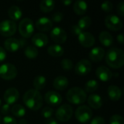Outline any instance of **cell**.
<instances>
[{
    "label": "cell",
    "instance_id": "obj_1",
    "mask_svg": "<svg viewBox=\"0 0 124 124\" xmlns=\"http://www.w3.org/2000/svg\"><path fill=\"white\" fill-rule=\"evenodd\" d=\"M23 103L31 110H39L43 105V97L41 93L36 89L28 90L23 97Z\"/></svg>",
    "mask_w": 124,
    "mask_h": 124
},
{
    "label": "cell",
    "instance_id": "obj_2",
    "mask_svg": "<svg viewBox=\"0 0 124 124\" xmlns=\"http://www.w3.org/2000/svg\"><path fill=\"white\" fill-rule=\"evenodd\" d=\"M105 57L106 63L112 68H121L124 65V52L119 48H110L106 52Z\"/></svg>",
    "mask_w": 124,
    "mask_h": 124
},
{
    "label": "cell",
    "instance_id": "obj_3",
    "mask_svg": "<svg viewBox=\"0 0 124 124\" xmlns=\"http://www.w3.org/2000/svg\"><path fill=\"white\" fill-rule=\"evenodd\" d=\"M66 99L70 103L78 105H82L86 102L87 95L83 89L75 86L68 91L66 94Z\"/></svg>",
    "mask_w": 124,
    "mask_h": 124
},
{
    "label": "cell",
    "instance_id": "obj_4",
    "mask_svg": "<svg viewBox=\"0 0 124 124\" xmlns=\"http://www.w3.org/2000/svg\"><path fill=\"white\" fill-rule=\"evenodd\" d=\"M18 31L20 34L24 39H28L31 37L34 32V25L33 20L28 17L21 20L18 25Z\"/></svg>",
    "mask_w": 124,
    "mask_h": 124
},
{
    "label": "cell",
    "instance_id": "obj_5",
    "mask_svg": "<svg viewBox=\"0 0 124 124\" xmlns=\"http://www.w3.org/2000/svg\"><path fill=\"white\" fill-rule=\"evenodd\" d=\"M17 70L16 67L11 63H4L0 66V78L4 80L10 81L16 78Z\"/></svg>",
    "mask_w": 124,
    "mask_h": 124
},
{
    "label": "cell",
    "instance_id": "obj_6",
    "mask_svg": "<svg viewBox=\"0 0 124 124\" xmlns=\"http://www.w3.org/2000/svg\"><path fill=\"white\" fill-rule=\"evenodd\" d=\"M93 116L92 110L89 106L81 105L79 106L75 112L76 118L81 124H86L89 122Z\"/></svg>",
    "mask_w": 124,
    "mask_h": 124
},
{
    "label": "cell",
    "instance_id": "obj_7",
    "mask_svg": "<svg viewBox=\"0 0 124 124\" xmlns=\"http://www.w3.org/2000/svg\"><path fill=\"white\" fill-rule=\"evenodd\" d=\"M73 113V109L72 106L68 104H64L58 108L55 112V116L57 119L60 122L68 121Z\"/></svg>",
    "mask_w": 124,
    "mask_h": 124
},
{
    "label": "cell",
    "instance_id": "obj_8",
    "mask_svg": "<svg viewBox=\"0 0 124 124\" xmlns=\"http://www.w3.org/2000/svg\"><path fill=\"white\" fill-rule=\"evenodd\" d=\"M17 25L15 21L4 20L0 23V34L4 37H10L16 33Z\"/></svg>",
    "mask_w": 124,
    "mask_h": 124
},
{
    "label": "cell",
    "instance_id": "obj_9",
    "mask_svg": "<svg viewBox=\"0 0 124 124\" xmlns=\"http://www.w3.org/2000/svg\"><path fill=\"white\" fill-rule=\"evenodd\" d=\"M105 25L109 30L113 31H120L123 28L122 20L115 15H108L105 19Z\"/></svg>",
    "mask_w": 124,
    "mask_h": 124
},
{
    "label": "cell",
    "instance_id": "obj_10",
    "mask_svg": "<svg viewBox=\"0 0 124 124\" xmlns=\"http://www.w3.org/2000/svg\"><path fill=\"white\" fill-rule=\"evenodd\" d=\"M50 37L52 40L57 44H64L67 40V33L64 29L60 27H54L50 32Z\"/></svg>",
    "mask_w": 124,
    "mask_h": 124
},
{
    "label": "cell",
    "instance_id": "obj_11",
    "mask_svg": "<svg viewBox=\"0 0 124 124\" xmlns=\"http://www.w3.org/2000/svg\"><path fill=\"white\" fill-rule=\"evenodd\" d=\"M92 65L89 60L83 59L78 61L75 66V72L80 76H85L91 72Z\"/></svg>",
    "mask_w": 124,
    "mask_h": 124
},
{
    "label": "cell",
    "instance_id": "obj_12",
    "mask_svg": "<svg viewBox=\"0 0 124 124\" xmlns=\"http://www.w3.org/2000/svg\"><path fill=\"white\" fill-rule=\"evenodd\" d=\"M45 102L51 106H58L61 104L62 99V96L57 92L54 91H49L44 95Z\"/></svg>",
    "mask_w": 124,
    "mask_h": 124
},
{
    "label": "cell",
    "instance_id": "obj_13",
    "mask_svg": "<svg viewBox=\"0 0 124 124\" xmlns=\"http://www.w3.org/2000/svg\"><path fill=\"white\" fill-rule=\"evenodd\" d=\"M78 41L80 44L85 48H90L94 46L95 43V38L92 33L89 32L83 31L78 36Z\"/></svg>",
    "mask_w": 124,
    "mask_h": 124
},
{
    "label": "cell",
    "instance_id": "obj_14",
    "mask_svg": "<svg viewBox=\"0 0 124 124\" xmlns=\"http://www.w3.org/2000/svg\"><path fill=\"white\" fill-rule=\"evenodd\" d=\"M36 28L41 32H48L52 29L53 23L52 21L46 17H39L35 23Z\"/></svg>",
    "mask_w": 124,
    "mask_h": 124
},
{
    "label": "cell",
    "instance_id": "obj_15",
    "mask_svg": "<svg viewBox=\"0 0 124 124\" xmlns=\"http://www.w3.org/2000/svg\"><path fill=\"white\" fill-rule=\"evenodd\" d=\"M20 97L19 92L15 88H9L7 89L4 94V100L6 104L12 105L15 103Z\"/></svg>",
    "mask_w": 124,
    "mask_h": 124
},
{
    "label": "cell",
    "instance_id": "obj_16",
    "mask_svg": "<svg viewBox=\"0 0 124 124\" xmlns=\"http://www.w3.org/2000/svg\"><path fill=\"white\" fill-rule=\"evenodd\" d=\"M96 76L102 82H107L110 81L113 77V73L110 70V68L106 66L102 65L97 68L96 70Z\"/></svg>",
    "mask_w": 124,
    "mask_h": 124
},
{
    "label": "cell",
    "instance_id": "obj_17",
    "mask_svg": "<svg viewBox=\"0 0 124 124\" xmlns=\"http://www.w3.org/2000/svg\"><path fill=\"white\" fill-rule=\"evenodd\" d=\"M105 49L100 46L93 48L89 54V57L90 60L94 62H99L102 61L105 57Z\"/></svg>",
    "mask_w": 124,
    "mask_h": 124
},
{
    "label": "cell",
    "instance_id": "obj_18",
    "mask_svg": "<svg viewBox=\"0 0 124 124\" xmlns=\"http://www.w3.org/2000/svg\"><path fill=\"white\" fill-rule=\"evenodd\" d=\"M32 43L33 44V46L36 48H42L47 44L48 37L46 34L43 33H36L32 37Z\"/></svg>",
    "mask_w": 124,
    "mask_h": 124
},
{
    "label": "cell",
    "instance_id": "obj_19",
    "mask_svg": "<svg viewBox=\"0 0 124 124\" xmlns=\"http://www.w3.org/2000/svg\"><path fill=\"white\" fill-rule=\"evenodd\" d=\"M4 48L9 52H15L20 49L19 40L15 38H8L4 41Z\"/></svg>",
    "mask_w": 124,
    "mask_h": 124
},
{
    "label": "cell",
    "instance_id": "obj_20",
    "mask_svg": "<svg viewBox=\"0 0 124 124\" xmlns=\"http://www.w3.org/2000/svg\"><path fill=\"white\" fill-rule=\"evenodd\" d=\"M68 84V79L63 76H59L53 81V87L58 91H63L66 89Z\"/></svg>",
    "mask_w": 124,
    "mask_h": 124
},
{
    "label": "cell",
    "instance_id": "obj_21",
    "mask_svg": "<svg viewBox=\"0 0 124 124\" xmlns=\"http://www.w3.org/2000/svg\"><path fill=\"white\" fill-rule=\"evenodd\" d=\"M87 102L93 109H100L102 106V98L97 94H92L87 98Z\"/></svg>",
    "mask_w": 124,
    "mask_h": 124
},
{
    "label": "cell",
    "instance_id": "obj_22",
    "mask_svg": "<svg viewBox=\"0 0 124 124\" xmlns=\"http://www.w3.org/2000/svg\"><path fill=\"white\" fill-rule=\"evenodd\" d=\"M108 94L111 100L118 101L122 96V91L118 86L111 85L108 89Z\"/></svg>",
    "mask_w": 124,
    "mask_h": 124
},
{
    "label": "cell",
    "instance_id": "obj_23",
    "mask_svg": "<svg viewBox=\"0 0 124 124\" xmlns=\"http://www.w3.org/2000/svg\"><path fill=\"white\" fill-rule=\"evenodd\" d=\"M99 40L100 43L106 47H110L113 44V37L108 31L101 32L99 35Z\"/></svg>",
    "mask_w": 124,
    "mask_h": 124
},
{
    "label": "cell",
    "instance_id": "obj_24",
    "mask_svg": "<svg viewBox=\"0 0 124 124\" xmlns=\"http://www.w3.org/2000/svg\"><path fill=\"white\" fill-rule=\"evenodd\" d=\"M7 14H8V16L9 17V18L11 19V20H12V21L20 20L23 15L22 10L20 9V8L15 5H12L9 8Z\"/></svg>",
    "mask_w": 124,
    "mask_h": 124
},
{
    "label": "cell",
    "instance_id": "obj_25",
    "mask_svg": "<svg viewBox=\"0 0 124 124\" xmlns=\"http://www.w3.org/2000/svg\"><path fill=\"white\" fill-rule=\"evenodd\" d=\"M88 9V4L84 1H76L73 4V11L76 15H83Z\"/></svg>",
    "mask_w": 124,
    "mask_h": 124
},
{
    "label": "cell",
    "instance_id": "obj_26",
    "mask_svg": "<svg viewBox=\"0 0 124 124\" xmlns=\"http://www.w3.org/2000/svg\"><path fill=\"white\" fill-rule=\"evenodd\" d=\"M47 52L52 57H59L64 54V49L59 44H52L47 48Z\"/></svg>",
    "mask_w": 124,
    "mask_h": 124
},
{
    "label": "cell",
    "instance_id": "obj_27",
    "mask_svg": "<svg viewBox=\"0 0 124 124\" xmlns=\"http://www.w3.org/2000/svg\"><path fill=\"white\" fill-rule=\"evenodd\" d=\"M33 84L35 88L34 89H36L37 91L42 90L46 84V79L44 76H41V75L37 76L35 77Z\"/></svg>",
    "mask_w": 124,
    "mask_h": 124
},
{
    "label": "cell",
    "instance_id": "obj_28",
    "mask_svg": "<svg viewBox=\"0 0 124 124\" xmlns=\"http://www.w3.org/2000/svg\"><path fill=\"white\" fill-rule=\"evenodd\" d=\"M55 2L52 0H44L40 3V9L44 12L47 13L53 10L54 8Z\"/></svg>",
    "mask_w": 124,
    "mask_h": 124
},
{
    "label": "cell",
    "instance_id": "obj_29",
    "mask_svg": "<svg viewBox=\"0 0 124 124\" xmlns=\"http://www.w3.org/2000/svg\"><path fill=\"white\" fill-rule=\"evenodd\" d=\"M11 113H12L14 116L17 118H22L25 115L26 111H25V108L23 105L20 104H15L12 107Z\"/></svg>",
    "mask_w": 124,
    "mask_h": 124
},
{
    "label": "cell",
    "instance_id": "obj_30",
    "mask_svg": "<svg viewBox=\"0 0 124 124\" xmlns=\"http://www.w3.org/2000/svg\"><path fill=\"white\" fill-rule=\"evenodd\" d=\"M24 54L27 58H28L30 60H33V59L36 58V57L39 54L38 49L33 45L28 46L24 50Z\"/></svg>",
    "mask_w": 124,
    "mask_h": 124
},
{
    "label": "cell",
    "instance_id": "obj_31",
    "mask_svg": "<svg viewBox=\"0 0 124 124\" xmlns=\"http://www.w3.org/2000/svg\"><path fill=\"white\" fill-rule=\"evenodd\" d=\"M99 87V83L94 79L89 80L88 81L86 84H85V86H84V91L85 92H88V93H93L95 91L97 90Z\"/></svg>",
    "mask_w": 124,
    "mask_h": 124
},
{
    "label": "cell",
    "instance_id": "obj_32",
    "mask_svg": "<svg viewBox=\"0 0 124 124\" xmlns=\"http://www.w3.org/2000/svg\"><path fill=\"white\" fill-rule=\"evenodd\" d=\"M91 25H92V20H91V17L89 16H84L81 17L77 23V25L82 31L88 29L91 26Z\"/></svg>",
    "mask_w": 124,
    "mask_h": 124
},
{
    "label": "cell",
    "instance_id": "obj_33",
    "mask_svg": "<svg viewBox=\"0 0 124 124\" xmlns=\"http://www.w3.org/2000/svg\"><path fill=\"white\" fill-rule=\"evenodd\" d=\"M61 67L64 70L69 71V70H72V68L73 67V62L70 59H68V58L63 59L61 62Z\"/></svg>",
    "mask_w": 124,
    "mask_h": 124
},
{
    "label": "cell",
    "instance_id": "obj_34",
    "mask_svg": "<svg viewBox=\"0 0 124 124\" xmlns=\"http://www.w3.org/2000/svg\"><path fill=\"white\" fill-rule=\"evenodd\" d=\"M53 113H54V110L50 107H45L41 110V116L46 119L50 118L52 116Z\"/></svg>",
    "mask_w": 124,
    "mask_h": 124
},
{
    "label": "cell",
    "instance_id": "obj_35",
    "mask_svg": "<svg viewBox=\"0 0 124 124\" xmlns=\"http://www.w3.org/2000/svg\"><path fill=\"white\" fill-rule=\"evenodd\" d=\"M110 124H124V118L120 115H113L110 119Z\"/></svg>",
    "mask_w": 124,
    "mask_h": 124
},
{
    "label": "cell",
    "instance_id": "obj_36",
    "mask_svg": "<svg viewBox=\"0 0 124 124\" xmlns=\"http://www.w3.org/2000/svg\"><path fill=\"white\" fill-rule=\"evenodd\" d=\"M101 8L105 12H110L113 9V4L110 1H105L101 4Z\"/></svg>",
    "mask_w": 124,
    "mask_h": 124
},
{
    "label": "cell",
    "instance_id": "obj_37",
    "mask_svg": "<svg viewBox=\"0 0 124 124\" xmlns=\"http://www.w3.org/2000/svg\"><path fill=\"white\" fill-rule=\"evenodd\" d=\"M3 124H17V121L12 116H6L2 118Z\"/></svg>",
    "mask_w": 124,
    "mask_h": 124
},
{
    "label": "cell",
    "instance_id": "obj_38",
    "mask_svg": "<svg viewBox=\"0 0 124 124\" xmlns=\"http://www.w3.org/2000/svg\"><path fill=\"white\" fill-rule=\"evenodd\" d=\"M63 17H64V16H63V14H62L61 12H55V13L52 15V19L53 21H54V22H56V23H59V22H60V21L62 20Z\"/></svg>",
    "mask_w": 124,
    "mask_h": 124
},
{
    "label": "cell",
    "instance_id": "obj_39",
    "mask_svg": "<svg viewBox=\"0 0 124 124\" xmlns=\"http://www.w3.org/2000/svg\"><path fill=\"white\" fill-rule=\"evenodd\" d=\"M70 31H71V33H72L73 35L77 36H78L83 32V31L77 25V24H76V25H72L71 29H70Z\"/></svg>",
    "mask_w": 124,
    "mask_h": 124
},
{
    "label": "cell",
    "instance_id": "obj_40",
    "mask_svg": "<svg viewBox=\"0 0 124 124\" xmlns=\"http://www.w3.org/2000/svg\"><path fill=\"white\" fill-rule=\"evenodd\" d=\"M90 124H105V121L102 117L97 116L92 120Z\"/></svg>",
    "mask_w": 124,
    "mask_h": 124
},
{
    "label": "cell",
    "instance_id": "obj_41",
    "mask_svg": "<svg viewBox=\"0 0 124 124\" xmlns=\"http://www.w3.org/2000/svg\"><path fill=\"white\" fill-rule=\"evenodd\" d=\"M117 12L121 17L124 16V2L121 1L117 5Z\"/></svg>",
    "mask_w": 124,
    "mask_h": 124
},
{
    "label": "cell",
    "instance_id": "obj_42",
    "mask_svg": "<svg viewBox=\"0 0 124 124\" xmlns=\"http://www.w3.org/2000/svg\"><path fill=\"white\" fill-rule=\"evenodd\" d=\"M10 111V106L8 104H4L1 106V114L7 116Z\"/></svg>",
    "mask_w": 124,
    "mask_h": 124
},
{
    "label": "cell",
    "instance_id": "obj_43",
    "mask_svg": "<svg viewBox=\"0 0 124 124\" xmlns=\"http://www.w3.org/2000/svg\"><path fill=\"white\" fill-rule=\"evenodd\" d=\"M6 57H7L6 50L3 47L0 46V62L4 61L6 59Z\"/></svg>",
    "mask_w": 124,
    "mask_h": 124
},
{
    "label": "cell",
    "instance_id": "obj_44",
    "mask_svg": "<svg viewBox=\"0 0 124 124\" xmlns=\"http://www.w3.org/2000/svg\"><path fill=\"white\" fill-rule=\"evenodd\" d=\"M117 41L118 43H120L121 44H123L124 43V34L123 33H120L117 36Z\"/></svg>",
    "mask_w": 124,
    "mask_h": 124
},
{
    "label": "cell",
    "instance_id": "obj_45",
    "mask_svg": "<svg viewBox=\"0 0 124 124\" xmlns=\"http://www.w3.org/2000/svg\"><path fill=\"white\" fill-rule=\"evenodd\" d=\"M18 40H19V43H20V48H23V47L27 44V41H26L25 39L22 38V39H18Z\"/></svg>",
    "mask_w": 124,
    "mask_h": 124
},
{
    "label": "cell",
    "instance_id": "obj_46",
    "mask_svg": "<svg viewBox=\"0 0 124 124\" xmlns=\"http://www.w3.org/2000/svg\"><path fill=\"white\" fill-rule=\"evenodd\" d=\"M45 124H58V122H57L55 119L50 118H49V119H47V120L46 121Z\"/></svg>",
    "mask_w": 124,
    "mask_h": 124
},
{
    "label": "cell",
    "instance_id": "obj_47",
    "mask_svg": "<svg viewBox=\"0 0 124 124\" xmlns=\"http://www.w3.org/2000/svg\"><path fill=\"white\" fill-rule=\"evenodd\" d=\"M62 3L65 6H69L71 3H72V1L70 0H66V1H62Z\"/></svg>",
    "mask_w": 124,
    "mask_h": 124
},
{
    "label": "cell",
    "instance_id": "obj_48",
    "mask_svg": "<svg viewBox=\"0 0 124 124\" xmlns=\"http://www.w3.org/2000/svg\"><path fill=\"white\" fill-rule=\"evenodd\" d=\"M19 124H27V121L25 119H20L19 121Z\"/></svg>",
    "mask_w": 124,
    "mask_h": 124
},
{
    "label": "cell",
    "instance_id": "obj_49",
    "mask_svg": "<svg viewBox=\"0 0 124 124\" xmlns=\"http://www.w3.org/2000/svg\"><path fill=\"white\" fill-rule=\"evenodd\" d=\"M1 121H2V118H1V117L0 116V123H1Z\"/></svg>",
    "mask_w": 124,
    "mask_h": 124
},
{
    "label": "cell",
    "instance_id": "obj_50",
    "mask_svg": "<svg viewBox=\"0 0 124 124\" xmlns=\"http://www.w3.org/2000/svg\"><path fill=\"white\" fill-rule=\"evenodd\" d=\"M1 100H0V107H1Z\"/></svg>",
    "mask_w": 124,
    "mask_h": 124
}]
</instances>
